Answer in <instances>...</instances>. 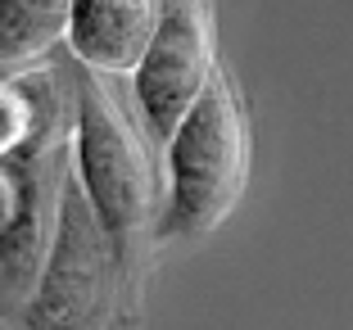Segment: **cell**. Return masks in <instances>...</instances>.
Wrapping results in <instances>:
<instances>
[{"label": "cell", "instance_id": "2", "mask_svg": "<svg viewBox=\"0 0 353 330\" xmlns=\"http://www.w3.org/2000/svg\"><path fill=\"white\" fill-rule=\"evenodd\" d=\"M250 181V127L231 77L218 68L199 104L163 141V204L154 240H199L236 213Z\"/></svg>", "mask_w": 353, "mask_h": 330}, {"label": "cell", "instance_id": "8", "mask_svg": "<svg viewBox=\"0 0 353 330\" xmlns=\"http://www.w3.org/2000/svg\"><path fill=\"white\" fill-rule=\"evenodd\" d=\"M63 41V19L37 0H0V63H32Z\"/></svg>", "mask_w": 353, "mask_h": 330}, {"label": "cell", "instance_id": "3", "mask_svg": "<svg viewBox=\"0 0 353 330\" xmlns=\"http://www.w3.org/2000/svg\"><path fill=\"white\" fill-rule=\"evenodd\" d=\"M127 280L118 249L95 217V204L86 199L77 172L63 181L59 231L46 254L41 280L32 289L23 326H109L127 303Z\"/></svg>", "mask_w": 353, "mask_h": 330}, {"label": "cell", "instance_id": "6", "mask_svg": "<svg viewBox=\"0 0 353 330\" xmlns=\"http://www.w3.org/2000/svg\"><path fill=\"white\" fill-rule=\"evenodd\" d=\"M159 0H68L63 45L100 77H132L159 28Z\"/></svg>", "mask_w": 353, "mask_h": 330}, {"label": "cell", "instance_id": "10", "mask_svg": "<svg viewBox=\"0 0 353 330\" xmlns=\"http://www.w3.org/2000/svg\"><path fill=\"white\" fill-rule=\"evenodd\" d=\"M186 5H208V0H186Z\"/></svg>", "mask_w": 353, "mask_h": 330}, {"label": "cell", "instance_id": "9", "mask_svg": "<svg viewBox=\"0 0 353 330\" xmlns=\"http://www.w3.org/2000/svg\"><path fill=\"white\" fill-rule=\"evenodd\" d=\"M5 208H10V176L0 167V217H5Z\"/></svg>", "mask_w": 353, "mask_h": 330}, {"label": "cell", "instance_id": "1", "mask_svg": "<svg viewBox=\"0 0 353 330\" xmlns=\"http://www.w3.org/2000/svg\"><path fill=\"white\" fill-rule=\"evenodd\" d=\"M73 172L82 181L86 199L95 204V217L104 222L109 240L118 249L127 289L141 280L145 267V240L159 222V176L145 145L118 109L114 91L100 82V72L82 68L73 91Z\"/></svg>", "mask_w": 353, "mask_h": 330}, {"label": "cell", "instance_id": "4", "mask_svg": "<svg viewBox=\"0 0 353 330\" xmlns=\"http://www.w3.org/2000/svg\"><path fill=\"white\" fill-rule=\"evenodd\" d=\"M10 176V208L0 217V321H23L32 289L41 280L46 254L59 231L63 181L73 172L68 141L37 149V154L5 158Z\"/></svg>", "mask_w": 353, "mask_h": 330}, {"label": "cell", "instance_id": "7", "mask_svg": "<svg viewBox=\"0 0 353 330\" xmlns=\"http://www.w3.org/2000/svg\"><path fill=\"white\" fill-rule=\"evenodd\" d=\"M73 136V104L50 68H23L0 77V163L37 154Z\"/></svg>", "mask_w": 353, "mask_h": 330}, {"label": "cell", "instance_id": "5", "mask_svg": "<svg viewBox=\"0 0 353 330\" xmlns=\"http://www.w3.org/2000/svg\"><path fill=\"white\" fill-rule=\"evenodd\" d=\"M213 77H218V54H213L208 5L163 0L154 37L132 68V100L145 132L163 145L176 123L199 104Z\"/></svg>", "mask_w": 353, "mask_h": 330}]
</instances>
